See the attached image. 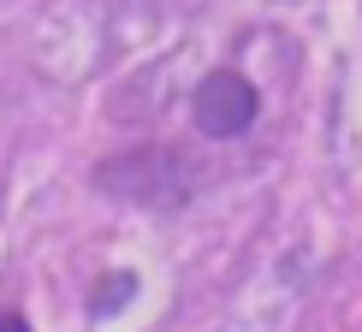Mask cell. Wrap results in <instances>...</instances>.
Here are the masks:
<instances>
[{
    "mask_svg": "<svg viewBox=\"0 0 362 332\" xmlns=\"http://www.w3.org/2000/svg\"><path fill=\"white\" fill-rule=\"evenodd\" d=\"M250 119H255L250 78H238V71H214V78L196 89V125H202L208 137H238V131H250Z\"/></svg>",
    "mask_w": 362,
    "mask_h": 332,
    "instance_id": "6da1fadb",
    "label": "cell"
}]
</instances>
